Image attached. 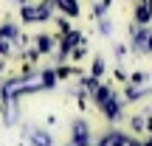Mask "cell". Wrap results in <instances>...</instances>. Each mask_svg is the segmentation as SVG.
Segmentation results:
<instances>
[{"label": "cell", "mask_w": 152, "mask_h": 146, "mask_svg": "<svg viewBox=\"0 0 152 146\" xmlns=\"http://www.w3.org/2000/svg\"><path fill=\"white\" fill-rule=\"evenodd\" d=\"M31 141H34V146H54V141H51V135L45 129H34L31 132Z\"/></svg>", "instance_id": "cell-1"}, {"label": "cell", "mask_w": 152, "mask_h": 146, "mask_svg": "<svg viewBox=\"0 0 152 146\" xmlns=\"http://www.w3.org/2000/svg\"><path fill=\"white\" fill-rule=\"evenodd\" d=\"M56 6L65 9L68 17H76V14H79V3H76V0H56Z\"/></svg>", "instance_id": "cell-2"}, {"label": "cell", "mask_w": 152, "mask_h": 146, "mask_svg": "<svg viewBox=\"0 0 152 146\" xmlns=\"http://www.w3.org/2000/svg\"><path fill=\"white\" fill-rule=\"evenodd\" d=\"M147 48H149V51H152V34H149V39H147Z\"/></svg>", "instance_id": "cell-3"}]
</instances>
